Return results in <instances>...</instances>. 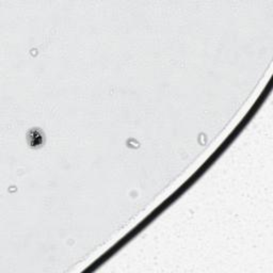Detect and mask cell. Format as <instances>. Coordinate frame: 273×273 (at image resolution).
Segmentation results:
<instances>
[{"label": "cell", "instance_id": "obj_1", "mask_svg": "<svg viewBox=\"0 0 273 273\" xmlns=\"http://www.w3.org/2000/svg\"><path fill=\"white\" fill-rule=\"evenodd\" d=\"M27 143L31 149H40L43 147L44 141H45V137H44V132L39 128H32L30 129L27 133Z\"/></svg>", "mask_w": 273, "mask_h": 273}]
</instances>
